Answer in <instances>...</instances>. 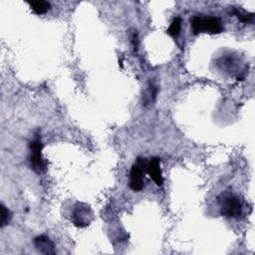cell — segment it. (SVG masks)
Returning a JSON list of instances; mask_svg holds the SVG:
<instances>
[{
  "label": "cell",
  "mask_w": 255,
  "mask_h": 255,
  "mask_svg": "<svg viewBox=\"0 0 255 255\" xmlns=\"http://www.w3.org/2000/svg\"><path fill=\"white\" fill-rule=\"evenodd\" d=\"M218 203L222 216L239 218L243 213V200L233 192H222L218 196Z\"/></svg>",
  "instance_id": "1"
},
{
  "label": "cell",
  "mask_w": 255,
  "mask_h": 255,
  "mask_svg": "<svg viewBox=\"0 0 255 255\" xmlns=\"http://www.w3.org/2000/svg\"><path fill=\"white\" fill-rule=\"evenodd\" d=\"M190 23L193 34H218L223 31V25L221 20L214 16L195 15L190 20Z\"/></svg>",
  "instance_id": "2"
},
{
  "label": "cell",
  "mask_w": 255,
  "mask_h": 255,
  "mask_svg": "<svg viewBox=\"0 0 255 255\" xmlns=\"http://www.w3.org/2000/svg\"><path fill=\"white\" fill-rule=\"evenodd\" d=\"M147 161L142 157H137L129 172V187L133 191H140L144 187L142 174L146 170Z\"/></svg>",
  "instance_id": "3"
},
{
  "label": "cell",
  "mask_w": 255,
  "mask_h": 255,
  "mask_svg": "<svg viewBox=\"0 0 255 255\" xmlns=\"http://www.w3.org/2000/svg\"><path fill=\"white\" fill-rule=\"evenodd\" d=\"M29 147L31 151V154H30L31 168L37 173L43 172L45 170V163L42 157L43 144L39 134H36L35 138L30 141Z\"/></svg>",
  "instance_id": "4"
},
{
  "label": "cell",
  "mask_w": 255,
  "mask_h": 255,
  "mask_svg": "<svg viewBox=\"0 0 255 255\" xmlns=\"http://www.w3.org/2000/svg\"><path fill=\"white\" fill-rule=\"evenodd\" d=\"M93 219V212L89 205L85 203H77L73 213L72 222L77 227H85L90 224Z\"/></svg>",
  "instance_id": "5"
},
{
  "label": "cell",
  "mask_w": 255,
  "mask_h": 255,
  "mask_svg": "<svg viewBox=\"0 0 255 255\" xmlns=\"http://www.w3.org/2000/svg\"><path fill=\"white\" fill-rule=\"evenodd\" d=\"M146 171L156 185L158 186L162 185L163 177H162V172L160 168V158L158 157L150 158V160L147 162Z\"/></svg>",
  "instance_id": "6"
},
{
  "label": "cell",
  "mask_w": 255,
  "mask_h": 255,
  "mask_svg": "<svg viewBox=\"0 0 255 255\" xmlns=\"http://www.w3.org/2000/svg\"><path fill=\"white\" fill-rule=\"evenodd\" d=\"M33 243L36 249L42 254H55L56 249L53 241L46 235H39L34 238Z\"/></svg>",
  "instance_id": "7"
},
{
  "label": "cell",
  "mask_w": 255,
  "mask_h": 255,
  "mask_svg": "<svg viewBox=\"0 0 255 255\" xmlns=\"http://www.w3.org/2000/svg\"><path fill=\"white\" fill-rule=\"evenodd\" d=\"M32 11L37 15H43L51 9V4L48 1H29L28 2Z\"/></svg>",
  "instance_id": "8"
},
{
  "label": "cell",
  "mask_w": 255,
  "mask_h": 255,
  "mask_svg": "<svg viewBox=\"0 0 255 255\" xmlns=\"http://www.w3.org/2000/svg\"><path fill=\"white\" fill-rule=\"evenodd\" d=\"M180 30H181V19L180 17H175L170 23L167 29V33L172 37H177L180 33Z\"/></svg>",
  "instance_id": "9"
},
{
  "label": "cell",
  "mask_w": 255,
  "mask_h": 255,
  "mask_svg": "<svg viewBox=\"0 0 255 255\" xmlns=\"http://www.w3.org/2000/svg\"><path fill=\"white\" fill-rule=\"evenodd\" d=\"M233 14L243 23L251 22L254 17L253 13H247L244 10L239 9V8H233Z\"/></svg>",
  "instance_id": "10"
},
{
  "label": "cell",
  "mask_w": 255,
  "mask_h": 255,
  "mask_svg": "<svg viewBox=\"0 0 255 255\" xmlns=\"http://www.w3.org/2000/svg\"><path fill=\"white\" fill-rule=\"evenodd\" d=\"M11 217L12 215L10 210L3 203H1V221H0L1 227H4L5 225H7L10 222Z\"/></svg>",
  "instance_id": "11"
}]
</instances>
